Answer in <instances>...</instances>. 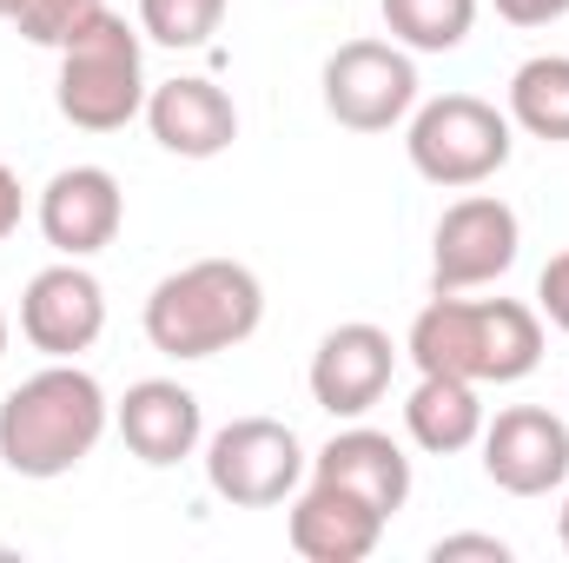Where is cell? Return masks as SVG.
Returning a JSON list of instances; mask_svg holds the SVG:
<instances>
[{
  "label": "cell",
  "mask_w": 569,
  "mask_h": 563,
  "mask_svg": "<svg viewBox=\"0 0 569 563\" xmlns=\"http://www.w3.org/2000/svg\"><path fill=\"white\" fill-rule=\"evenodd\" d=\"M483 398H477V385L470 378H450V372H425L418 378V392L405 398V431H411V444L430 451V457H457V451H470L477 437H483Z\"/></svg>",
  "instance_id": "cell-17"
},
{
  "label": "cell",
  "mask_w": 569,
  "mask_h": 563,
  "mask_svg": "<svg viewBox=\"0 0 569 563\" xmlns=\"http://www.w3.org/2000/svg\"><path fill=\"white\" fill-rule=\"evenodd\" d=\"M497 13H503L510 27H550V20L569 13V0H497Z\"/></svg>",
  "instance_id": "cell-24"
},
{
  "label": "cell",
  "mask_w": 569,
  "mask_h": 563,
  "mask_svg": "<svg viewBox=\"0 0 569 563\" xmlns=\"http://www.w3.org/2000/svg\"><path fill=\"white\" fill-rule=\"evenodd\" d=\"M418 372H450L470 385H517L543 365V318L517 298H457L437 292L405 338Z\"/></svg>",
  "instance_id": "cell-2"
},
{
  "label": "cell",
  "mask_w": 569,
  "mask_h": 563,
  "mask_svg": "<svg viewBox=\"0 0 569 563\" xmlns=\"http://www.w3.org/2000/svg\"><path fill=\"white\" fill-rule=\"evenodd\" d=\"M266 318V285L239 259H192L152 285L146 298V345L192 365L246 345Z\"/></svg>",
  "instance_id": "cell-3"
},
{
  "label": "cell",
  "mask_w": 569,
  "mask_h": 563,
  "mask_svg": "<svg viewBox=\"0 0 569 563\" xmlns=\"http://www.w3.org/2000/svg\"><path fill=\"white\" fill-rule=\"evenodd\" d=\"M226 20V0H140V33L159 47H206Z\"/></svg>",
  "instance_id": "cell-20"
},
{
  "label": "cell",
  "mask_w": 569,
  "mask_h": 563,
  "mask_svg": "<svg viewBox=\"0 0 569 563\" xmlns=\"http://www.w3.org/2000/svg\"><path fill=\"white\" fill-rule=\"evenodd\" d=\"M483 477L510 497H543L569 477V424L543 405H510L483 424Z\"/></svg>",
  "instance_id": "cell-10"
},
{
  "label": "cell",
  "mask_w": 569,
  "mask_h": 563,
  "mask_svg": "<svg viewBox=\"0 0 569 563\" xmlns=\"http://www.w3.org/2000/svg\"><path fill=\"white\" fill-rule=\"evenodd\" d=\"M113 424H120L127 451H133L140 464H152V471L192 457L199 437H206L199 398H192L179 378H140V385H127V398L113 405Z\"/></svg>",
  "instance_id": "cell-16"
},
{
  "label": "cell",
  "mask_w": 569,
  "mask_h": 563,
  "mask_svg": "<svg viewBox=\"0 0 569 563\" xmlns=\"http://www.w3.org/2000/svg\"><path fill=\"white\" fill-rule=\"evenodd\" d=\"M107 392L93 372H80L73 358H47V372L20 378L0 398V464L13 477H67L73 464L93 457V444L107 437Z\"/></svg>",
  "instance_id": "cell-1"
},
{
  "label": "cell",
  "mask_w": 569,
  "mask_h": 563,
  "mask_svg": "<svg viewBox=\"0 0 569 563\" xmlns=\"http://www.w3.org/2000/svg\"><path fill=\"white\" fill-rule=\"evenodd\" d=\"M537 312L569 338V253H557V259L537 273Z\"/></svg>",
  "instance_id": "cell-22"
},
{
  "label": "cell",
  "mask_w": 569,
  "mask_h": 563,
  "mask_svg": "<svg viewBox=\"0 0 569 563\" xmlns=\"http://www.w3.org/2000/svg\"><path fill=\"white\" fill-rule=\"evenodd\" d=\"M311 477H325V484L365 497V504L385 511V517H398V511L411 504V457H405V444H398L391 431H371V424L338 431V437L311 457Z\"/></svg>",
  "instance_id": "cell-15"
},
{
  "label": "cell",
  "mask_w": 569,
  "mask_h": 563,
  "mask_svg": "<svg viewBox=\"0 0 569 563\" xmlns=\"http://www.w3.org/2000/svg\"><path fill=\"white\" fill-rule=\"evenodd\" d=\"M107 332V292L80 259H60L47 273H33L20 292V338L40 358H80L93 352Z\"/></svg>",
  "instance_id": "cell-9"
},
{
  "label": "cell",
  "mask_w": 569,
  "mask_h": 563,
  "mask_svg": "<svg viewBox=\"0 0 569 563\" xmlns=\"http://www.w3.org/2000/svg\"><path fill=\"white\" fill-rule=\"evenodd\" d=\"M0 358H7V312H0Z\"/></svg>",
  "instance_id": "cell-27"
},
{
  "label": "cell",
  "mask_w": 569,
  "mask_h": 563,
  "mask_svg": "<svg viewBox=\"0 0 569 563\" xmlns=\"http://www.w3.org/2000/svg\"><path fill=\"white\" fill-rule=\"evenodd\" d=\"M20 206H27V199H20V172L0 159V246H7V239H13V226H20Z\"/></svg>",
  "instance_id": "cell-25"
},
{
  "label": "cell",
  "mask_w": 569,
  "mask_h": 563,
  "mask_svg": "<svg viewBox=\"0 0 569 563\" xmlns=\"http://www.w3.org/2000/svg\"><path fill=\"white\" fill-rule=\"evenodd\" d=\"M557 537H563V551H569V504H563V517H557Z\"/></svg>",
  "instance_id": "cell-26"
},
{
  "label": "cell",
  "mask_w": 569,
  "mask_h": 563,
  "mask_svg": "<svg viewBox=\"0 0 569 563\" xmlns=\"http://www.w3.org/2000/svg\"><path fill=\"white\" fill-rule=\"evenodd\" d=\"M510 113H497L490 100L477 93H437L425 107H411V134L405 152L418 166V179L430 186H450V192H470L483 179H497L510 166Z\"/></svg>",
  "instance_id": "cell-5"
},
{
  "label": "cell",
  "mask_w": 569,
  "mask_h": 563,
  "mask_svg": "<svg viewBox=\"0 0 569 563\" xmlns=\"http://www.w3.org/2000/svg\"><path fill=\"white\" fill-rule=\"evenodd\" d=\"M510 127L530 140L569 146V53H530L510 73Z\"/></svg>",
  "instance_id": "cell-18"
},
{
  "label": "cell",
  "mask_w": 569,
  "mask_h": 563,
  "mask_svg": "<svg viewBox=\"0 0 569 563\" xmlns=\"http://www.w3.org/2000/svg\"><path fill=\"white\" fill-rule=\"evenodd\" d=\"M385 524H391L385 511H371L365 497H351V491H338L325 477H311V491H298L291 517H284L291 551L305 563H365L378 551Z\"/></svg>",
  "instance_id": "cell-13"
},
{
  "label": "cell",
  "mask_w": 569,
  "mask_h": 563,
  "mask_svg": "<svg viewBox=\"0 0 569 563\" xmlns=\"http://www.w3.org/2000/svg\"><path fill=\"white\" fill-rule=\"evenodd\" d=\"M127 226V192L107 166H60L40 186V233L60 259H93L120 239Z\"/></svg>",
  "instance_id": "cell-12"
},
{
  "label": "cell",
  "mask_w": 569,
  "mask_h": 563,
  "mask_svg": "<svg viewBox=\"0 0 569 563\" xmlns=\"http://www.w3.org/2000/svg\"><path fill=\"white\" fill-rule=\"evenodd\" d=\"M457 557L510 563V544H503V537H483V531H457V537H437V544H430V563H457Z\"/></svg>",
  "instance_id": "cell-23"
},
{
  "label": "cell",
  "mask_w": 569,
  "mask_h": 563,
  "mask_svg": "<svg viewBox=\"0 0 569 563\" xmlns=\"http://www.w3.org/2000/svg\"><path fill=\"white\" fill-rule=\"evenodd\" d=\"M146 127L179 159H219L226 146L239 140V107H232L226 87L186 73V80H166V87L146 93Z\"/></svg>",
  "instance_id": "cell-14"
},
{
  "label": "cell",
  "mask_w": 569,
  "mask_h": 563,
  "mask_svg": "<svg viewBox=\"0 0 569 563\" xmlns=\"http://www.w3.org/2000/svg\"><path fill=\"white\" fill-rule=\"evenodd\" d=\"M305 471H311V457H305L298 431L279 418H232L206 444V484L232 511H272L284 497H298Z\"/></svg>",
  "instance_id": "cell-6"
},
{
  "label": "cell",
  "mask_w": 569,
  "mask_h": 563,
  "mask_svg": "<svg viewBox=\"0 0 569 563\" xmlns=\"http://www.w3.org/2000/svg\"><path fill=\"white\" fill-rule=\"evenodd\" d=\"M318 87H325V113L345 134H391L418 107V60L398 40H345L325 60Z\"/></svg>",
  "instance_id": "cell-7"
},
{
  "label": "cell",
  "mask_w": 569,
  "mask_h": 563,
  "mask_svg": "<svg viewBox=\"0 0 569 563\" xmlns=\"http://www.w3.org/2000/svg\"><path fill=\"white\" fill-rule=\"evenodd\" d=\"M517 246H523V226H517V213H510L497 192L457 199V206L437 219V239H430V292H477V285H497L517 266Z\"/></svg>",
  "instance_id": "cell-8"
},
{
  "label": "cell",
  "mask_w": 569,
  "mask_h": 563,
  "mask_svg": "<svg viewBox=\"0 0 569 563\" xmlns=\"http://www.w3.org/2000/svg\"><path fill=\"white\" fill-rule=\"evenodd\" d=\"M7 13H13V0H0V20H7Z\"/></svg>",
  "instance_id": "cell-28"
},
{
  "label": "cell",
  "mask_w": 569,
  "mask_h": 563,
  "mask_svg": "<svg viewBox=\"0 0 569 563\" xmlns=\"http://www.w3.org/2000/svg\"><path fill=\"white\" fill-rule=\"evenodd\" d=\"M391 372H398V345L385 325H331L311 352V398L318 412L331 418H365L385 392H391Z\"/></svg>",
  "instance_id": "cell-11"
},
{
  "label": "cell",
  "mask_w": 569,
  "mask_h": 563,
  "mask_svg": "<svg viewBox=\"0 0 569 563\" xmlns=\"http://www.w3.org/2000/svg\"><path fill=\"white\" fill-rule=\"evenodd\" d=\"M385 27L411 53H457L477 27V0H378Z\"/></svg>",
  "instance_id": "cell-19"
},
{
  "label": "cell",
  "mask_w": 569,
  "mask_h": 563,
  "mask_svg": "<svg viewBox=\"0 0 569 563\" xmlns=\"http://www.w3.org/2000/svg\"><path fill=\"white\" fill-rule=\"evenodd\" d=\"M53 107L80 134H120L133 113H146L140 27H127L107 7L80 40H67L60 47V80H53Z\"/></svg>",
  "instance_id": "cell-4"
},
{
  "label": "cell",
  "mask_w": 569,
  "mask_h": 563,
  "mask_svg": "<svg viewBox=\"0 0 569 563\" xmlns=\"http://www.w3.org/2000/svg\"><path fill=\"white\" fill-rule=\"evenodd\" d=\"M107 13V0H13V27H20V40H33V47H67V40H80L93 20Z\"/></svg>",
  "instance_id": "cell-21"
}]
</instances>
